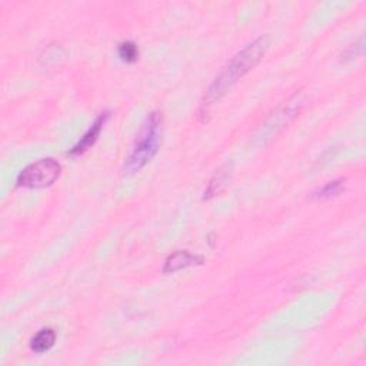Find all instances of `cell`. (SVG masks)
<instances>
[{
  "label": "cell",
  "mask_w": 366,
  "mask_h": 366,
  "mask_svg": "<svg viewBox=\"0 0 366 366\" xmlns=\"http://www.w3.org/2000/svg\"><path fill=\"white\" fill-rule=\"evenodd\" d=\"M271 39L268 35L256 37L253 42L248 43L242 50L228 62L222 72L215 78L209 86L199 104V118L207 121L215 104L245 76L248 75L260 61L264 59L269 49Z\"/></svg>",
  "instance_id": "cell-1"
},
{
  "label": "cell",
  "mask_w": 366,
  "mask_h": 366,
  "mask_svg": "<svg viewBox=\"0 0 366 366\" xmlns=\"http://www.w3.org/2000/svg\"><path fill=\"white\" fill-rule=\"evenodd\" d=\"M162 132H164V118L161 112H152L145 119L142 129L138 135L135 146L125 162V173H136L145 168L153 156L158 153L162 145Z\"/></svg>",
  "instance_id": "cell-2"
},
{
  "label": "cell",
  "mask_w": 366,
  "mask_h": 366,
  "mask_svg": "<svg viewBox=\"0 0 366 366\" xmlns=\"http://www.w3.org/2000/svg\"><path fill=\"white\" fill-rule=\"evenodd\" d=\"M62 166L58 161L46 158L26 166L16 179L18 186L20 188H46L54 185L61 176Z\"/></svg>",
  "instance_id": "cell-3"
},
{
  "label": "cell",
  "mask_w": 366,
  "mask_h": 366,
  "mask_svg": "<svg viewBox=\"0 0 366 366\" xmlns=\"http://www.w3.org/2000/svg\"><path fill=\"white\" fill-rule=\"evenodd\" d=\"M300 109V97L299 94H293L286 102H283L281 106L267 119L264 125V135H274V130L285 128L298 114Z\"/></svg>",
  "instance_id": "cell-4"
},
{
  "label": "cell",
  "mask_w": 366,
  "mask_h": 366,
  "mask_svg": "<svg viewBox=\"0 0 366 366\" xmlns=\"http://www.w3.org/2000/svg\"><path fill=\"white\" fill-rule=\"evenodd\" d=\"M109 118H111V112H102V114H99L97 118L94 119V122L92 123V126H90V128L86 130V133L79 139V142L68 152V154H71V156H79V154L85 153L89 147H92V146L96 143V140H97V138H99V135H100L103 126L106 125V122L109 121Z\"/></svg>",
  "instance_id": "cell-5"
},
{
  "label": "cell",
  "mask_w": 366,
  "mask_h": 366,
  "mask_svg": "<svg viewBox=\"0 0 366 366\" xmlns=\"http://www.w3.org/2000/svg\"><path fill=\"white\" fill-rule=\"evenodd\" d=\"M205 259L199 255H193L189 250H175L172 252L164 267V274H175L178 271L196 267V265H203Z\"/></svg>",
  "instance_id": "cell-6"
},
{
  "label": "cell",
  "mask_w": 366,
  "mask_h": 366,
  "mask_svg": "<svg viewBox=\"0 0 366 366\" xmlns=\"http://www.w3.org/2000/svg\"><path fill=\"white\" fill-rule=\"evenodd\" d=\"M231 178H232V164L222 165L215 172V175L211 178V181H209V183L203 192V199L209 200V199L218 196L219 193H222L226 189V186L229 185Z\"/></svg>",
  "instance_id": "cell-7"
},
{
  "label": "cell",
  "mask_w": 366,
  "mask_h": 366,
  "mask_svg": "<svg viewBox=\"0 0 366 366\" xmlns=\"http://www.w3.org/2000/svg\"><path fill=\"white\" fill-rule=\"evenodd\" d=\"M56 342V332L50 328L40 329L30 341V349L36 353H44L54 348Z\"/></svg>",
  "instance_id": "cell-8"
},
{
  "label": "cell",
  "mask_w": 366,
  "mask_h": 366,
  "mask_svg": "<svg viewBox=\"0 0 366 366\" xmlns=\"http://www.w3.org/2000/svg\"><path fill=\"white\" fill-rule=\"evenodd\" d=\"M343 190H345V179H336V181L328 182L325 186H322L318 190L313 192L312 197L317 199V200H325V199H331V197L338 196Z\"/></svg>",
  "instance_id": "cell-9"
},
{
  "label": "cell",
  "mask_w": 366,
  "mask_h": 366,
  "mask_svg": "<svg viewBox=\"0 0 366 366\" xmlns=\"http://www.w3.org/2000/svg\"><path fill=\"white\" fill-rule=\"evenodd\" d=\"M118 55L126 63H135L139 59V47L133 40H123L118 46Z\"/></svg>",
  "instance_id": "cell-10"
},
{
  "label": "cell",
  "mask_w": 366,
  "mask_h": 366,
  "mask_svg": "<svg viewBox=\"0 0 366 366\" xmlns=\"http://www.w3.org/2000/svg\"><path fill=\"white\" fill-rule=\"evenodd\" d=\"M363 43H365V42H363V37H360V40H359L358 43L349 46L348 50L343 54V56H345L343 61H349V59H353V58L362 55V51H363Z\"/></svg>",
  "instance_id": "cell-11"
}]
</instances>
